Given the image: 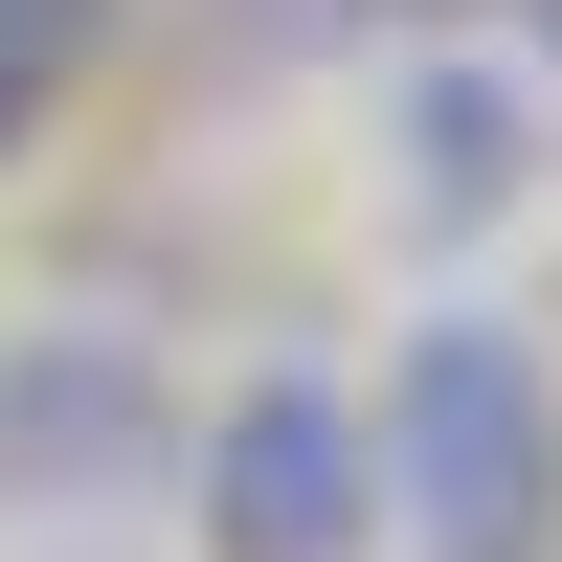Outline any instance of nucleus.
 <instances>
[{
  "mask_svg": "<svg viewBox=\"0 0 562 562\" xmlns=\"http://www.w3.org/2000/svg\"><path fill=\"white\" fill-rule=\"evenodd\" d=\"M383 540L405 562H562V383L518 315H405L383 360Z\"/></svg>",
  "mask_w": 562,
  "mask_h": 562,
  "instance_id": "1",
  "label": "nucleus"
},
{
  "mask_svg": "<svg viewBox=\"0 0 562 562\" xmlns=\"http://www.w3.org/2000/svg\"><path fill=\"white\" fill-rule=\"evenodd\" d=\"M180 495H203V562H383V405L315 383V360H270L180 450Z\"/></svg>",
  "mask_w": 562,
  "mask_h": 562,
  "instance_id": "2",
  "label": "nucleus"
},
{
  "mask_svg": "<svg viewBox=\"0 0 562 562\" xmlns=\"http://www.w3.org/2000/svg\"><path fill=\"white\" fill-rule=\"evenodd\" d=\"M158 360L113 338V315H45V338H0V518H113L135 473H158Z\"/></svg>",
  "mask_w": 562,
  "mask_h": 562,
  "instance_id": "3",
  "label": "nucleus"
},
{
  "mask_svg": "<svg viewBox=\"0 0 562 562\" xmlns=\"http://www.w3.org/2000/svg\"><path fill=\"white\" fill-rule=\"evenodd\" d=\"M562 135V68H473V45H428V68L383 90V158H405V225H495L540 180Z\"/></svg>",
  "mask_w": 562,
  "mask_h": 562,
  "instance_id": "4",
  "label": "nucleus"
},
{
  "mask_svg": "<svg viewBox=\"0 0 562 562\" xmlns=\"http://www.w3.org/2000/svg\"><path fill=\"white\" fill-rule=\"evenodd\" d=\"M90 45H113V0H0V158L90 90Z\"/></svg>",
  "mask_w": 562,
  "mask_h": 562,
  "instance_id": "5",
  "label": "nucleus"
},
{
  "mask_svg": "<svg viewBox=\"0 0 562 562\" xmlns=\"http://www.w3.org/2000/svg\"><path fill=\"white\" fill-rule=\"evenodd\" d=\"M405 0H225V45H383Z\"/></svg>",
  "mask_w": 562,
  "mask_h": 562,
  "instance_id": "6",
  "label": "nucleus"
},
{
  "mask_svg": "<svg viewBox=\"0 0 562 562\" xmlns=\"http://www.w3.org/2000/svg\"><path fill=\"white\" fill-rule=\"evenodd\" d=\"M540 68H562V0H540Z\"/></svg>",
  "mask_w": 562,
  "mask_h": 562,
  "instance_id": "7",
  "label": "nucleus"
}]
</instances>
